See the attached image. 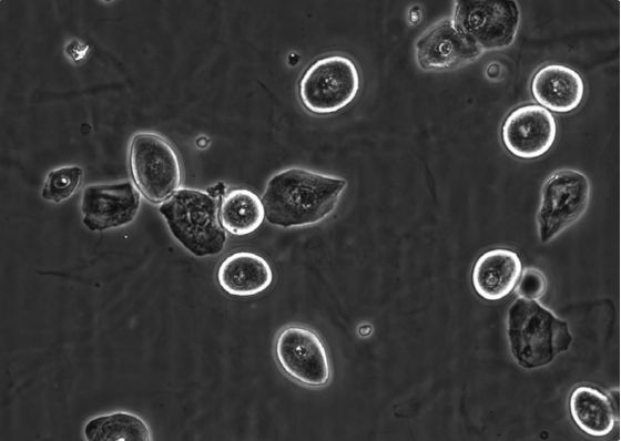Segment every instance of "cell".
Instances as JSON below:
<instances>
[{
	"label": "cell",
	"mask_w": 621,
	"mask_h": 441,
	"mask_svg": "<svg viewBox=\"0 0 621 441\" xmlns=\"http://www.w3.org/2000/svg\"><path fill=\"white\" fill-rule=\"evenodd\" d=\"M346 187V180L334 175L281 170L268 178L262 196L265 218L283 228L318 224L334 212Z\"/></svg>",
	"instance_id": "1"
},
{
	"label": "cell",
	"mask_w": 621,
	"mask_h": 441,
	"mask_svg": "<svg viewBox=\"0 0 621 441\" xmlns=\"http://www.w3.org/2000/svg\"><path fill=\"white\" fill-rule=\"evenodd\" d=\"M507 338L513 360L525 369L549 365L572 342L567 321L538 299L521 296L508 308Z\"/></svg>",
	"instance_id": "2"
},
{
	"label": "cell",
	"mask_w": 621,
	"mask_h": 441,
	"mask_svg": "<svg viewBox=\"0 0 621 441\" xmlns=\"http://www.w3.org/2000/svg\"><path fill=\"white\" fill-rule=\"evenodd\" d=\"M172 236L196 257L223 252L227 236L218 216V199L206 191L179 188L160 204Z\"/></svg>",
	"instance_id": "3"
},
{
	"label": "cell",
	"mask_w": 621,
	"mask_h": 441,
	"mask_svg": "<svg viewBox=\"0 0 621 441\" xmlns=\"http://www.w3.org/2000/svg\"><path fill=\"white\" fill-rule=\"evenodd\" d=\"M359 71L350 58L325 55L309 64L298 81V96L303 106L316 115L342 111L357 96Z\"/></svg>",
	"instance_id": "4"
},
{
	"label": "cell",
	"mask_w": 621,
	"mask_h": 441,
	"mask_svg": "<svg viewBox=\"0 0 621 441\" xmlns=\"http://www.w3.org/2000/svg\"><path fill=\"white\" fill-rule=\"evenodd\" d=\"M129 164L134 185L153 204H162L180 188L179 155L171 142L160 134L140 132L133 135Z\"/></svg>",
	"instance_id": "5"
},
{
	"label": "cell",
	"mask_w": 621,
	"mask_h": 441,
	"mask_svg": "<svg viewBox=\"0 0 621 441\" xmlns=\"http://www.w3.org/2000/svg\"><path fill=\"white\" fill-rule=\"evenodd\" d=\"M591 196L588 176L577 170L552 173L542 184L537 211L539 240L547 244L577 223L586 213Z\"/></svg>",
	"instance_id": "6"
},
{
	"label": "cell",
	"mask_w": 621,
	"mask_h": 441,
	"mask_svg": "<svg viewBox=\"0 0 621 441\" xmlns=\"http://www.w3.org/2000/svg\"><path fill=\"white\" fill-rule=\"evenodd\" d=\"M454 21L482 52L509 48L520 25L517 1L462 0L455 2Z\"/></svg>",
	"instance_id": "7"
},
{
	"label": "cell",
	"mask_w": 621,
	"mask_h": 441,
	"mask_svg": "<svg viewBox=\"0 0 621 441\" xmlns=\"http://www.w3.org/2000/svg\"><path fill=\"white\" fill-rule=\"evenodd\" d=\"M275 356L282 370L299 383L323 387L329 382L328 351L309 327L289 325L283 328L275 341Z\"/></svg>",
	"instance_id": "8"
},
{
	"label": "cell",
	"mask_w": 621,
	"mask_h": 441,
	"mask_svg": "<svg viewBox=\"0 0 621 441\" xmlns=\"http://www.w3.org/2000/svg\"><path fill=\"white\" fill-rule=\"evenodd\" d=\"M141 207L140 192L131 181L91 184L81 197L82 223L91 232L132 223Z\"/></svg>",
	"instance_id": "9"
},
{
	"label": "cell",
	"mask_w": 621,
	"mask_h": 441,
	"mask_svg": "<svg viewBox=\"0 0 621 441\" xmlns=\"http://www.w3.org/2000/svg\"><path fill=\"white\" fill-rule=\"evenodd\" d=\"M483 52L445 18L427 29L415 43V58L425 71H448L476 61Z\"/></svg>",
	"instance_id": "10"
},
{
	"label": "cell",
	"mask_w": 621,
	"mask_h": 441,
	"mask_svg": "<svg viewBox=\"0 0 621 441\" xmlns=\"http://www.w3.org/2000/svg\"><path fill=\"white\" fill-rule=\"evenodd\" d=\"M557 123L549 110L539 104H526L511 111L501 126L505 147L519 158H537L554 143Z\"/></svg>",
	"instance_id": "11"
},
{
	"label": "cell",
	"mask_w": 621,
	"mask_h": 441,
	"mask_svg": "<svg viewBox=\"0 0 621 441\" xmlns=\"http://www.w3.org/2000/svg\"><path fill=\"white\" fill-rule=\"evenodd\" d=\"M522 275V261L517 252L493 248L482 253L471 270L476 294L485 300H501L516 288Z\"/></svg>",
	"instance_id": "12"
},
{
	"label": "cell",
	"mask_w": 621,
	"mask_h": 441,
	"mask_svg": "<svg viewBox=\"0 0 621 441\" xmlns=\"http://www.w3.org/2000/svg\"><path fill=\"white\" fill-rule=\"evenodd\" d=\"M530 91L539 105L557 113L576 110L584 95L582 76L572 68L551 63L532 76Z\"/></svg>",
	"instance_id": "13"
},
{
	"label": "cell",
	"mask_w": 621,
	"mask_h": 441,
	"mask_svg": "<svg viewBox=\"0 0 621 441\" xmlns=\"http://www.w3.org/2000/svg\"><path fill=\"white\" fill-rule=\"evenodd\" d=\"M216 277L224 291L246 297L266 290L274 276L266 258L251 252H237L220 264Z\"/></svg>",
	"instance_id": "14"
},
{
	"label": "cell",
	"mask_w": 621,
	"mask_h": 441,
	"mask_svg": "<svg viewBox=\"0 0 621 441\" xmlns=\"http://www.w3.org/2000/svg\"><path fill=\"white\" fill-rule=\"evenodd\" d=\"M569 411L577 427L591 437L608 435L619 420V407L611 396L591 386H578L572 390Z\"/></svg>",
	"instance_id": "15"
},
{
	"label": "cell",
	"mask_w": 621,
	"mask_h": 441,
	"mask_svg": "<svg viewBox=\"0 0 621 441\" xmlns=\"http://www.w3.org/2000/svg\"><path fill=\"white\" fill-rule=\"evenodd\" d=\"M222 227L235 236L254 233L265 219L262 198L248 188H234L225 193L218 208Z\"/></svg>",
	"instance_id": "16"
},
{
	"label": "cell",
	"mask_w": 621,
	"mask_h": 441,
	"mask_svg": "<svg viewBox=\"0 0 621 441\" xmlns=\"http://www.w3.org/2000/svg\"><path fill=\"white\" fill-rule=\"evenodd\" d=\"M83 434L88 441H151L146 422L139 416L115 411L94 417L85 422Z\"/></svg>",
	"instance_id": "17"
},
{
	"label": "cell",
	"mask_w": 621,
	"mask_h": 441,
	"mask_svg": "<svg viewBox=\"0 0 621 441\" xmlns=\"http://www.w3.org/2000/svg\"><path fill=\"white\" fill-rule=\"evenodd\" d=\"M83 168L79 165L60 166L51 170L43 183L41 197L54 204L69 199L79 188Z\"/></svg>",
	"instance_id": "18"
},
{
	"label": "cell",
	"mask_w": 621,
	"mask_h": 441,
	"mask_svg": "<svg viewBox=\"0 0 621 441\" xmlns=\"http://www.w3.org/2000/svg\"><path fill=\"white\" fill-rule=\"evenodd\" d=\"M518 281L517 293L521 297L539 299L547 289V279L542 271L536 268H527Z\"/></svg>",
	"instance_id": "19"
},
{
	"label": "cell",
	"mask_w": 621,
	"mask_h": 441,
	"mask_svg": "<svg viewBox=\"0 0 621 441\" xmlns=\"http://www.w3.org/2000/svg\"><path fill=\"white\" fill-rule=\"evenodd\" d=\"M503 66L499 62H491L485 68V75L491 81H497L501 78Z\"/></svg>",
	"instance_id": "20"
},
{
	"label": "cell",
	"mask_w": 621,
	"mask_h": 441,
	"mask_svg": "<svg viewBox=\"0 0 621 441\" xmlns=\"http://www.w3.org/2000/svg\"><path fill=\"white\" fill-rule=\"evenodd\" d=\"M225 189H226L225 184L222 183V182H220V183H217L215 186L207 188L206 192H207L211 196H213V197H215V198H218V196H221V195L224 196V195H225Z\"/></svg>",
	"instance_id": "21"
}]
</instances>
